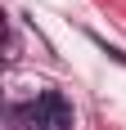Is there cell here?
<instances>
[{"mask_svg":"<svg viewBox=\"0 0 126 130\" xmlns=\"http://www.w3.org/2000/svg\"><path fill=\"white\" fill-rule=\"evenodd\" d=\"M90 40H95V45H99V50L108 54V58H113V63H122V67H126V54L117 50V45H108V40H104V36H95V31H90Z\"/></svg>","mask_w":126,"mask_h":130,"instance_id":"obj_2","label":"cell"},{"mask_svg":"<svg viewBox=\"0 0 126 130\" xmlns=\"http://www.w3.org/2000/svg\"><path fill=\"white\" fill-rule=\"evenodd\" d=\"M32 112H36V130H72V103L59 90H41L32 99Z\"/></svg>","mask_w":126,"mask_h":130,"instance_id":"obj_1","label":"cell"}]
</instances>
